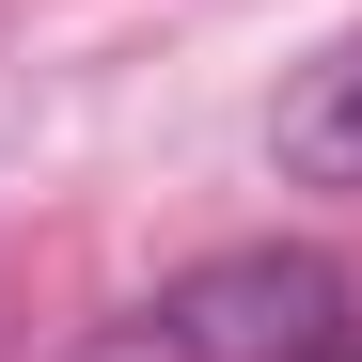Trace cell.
<instances>
[{
    "mask_svg": "<svg viewBox=\"0 0 362 362\" xmlns=\"http://www.w3.org/2000/svg\"><path fill=\"white\" fill-rule=\"evenodd\" d=\"M284 173L299 189H362V47H331V64L284 95Z\"/></svg>",
    "mask_w": 362,
    "mask_h": 362,
    "instance_id": "obj_2",
    "label": "cell"
},
{
    "mask_svg": "<svg viewBox=\"0 0 362 362\" xmlns=\"http://www.w3.org/2000/svg\"><path fill=\"white\" fill-rule=\"evenodd\" d=\"M346 362H362V346H346Z\"/></svg>",
    "mask_w": 362,
    "mask_h": 362,
    "instance_id": "obj_3",
    "label": "cell"
},
{
    "mask_svg": "<svg viewBox=\"0 0 362 362\" xmlns=\"http://www.w3.org/2000/svg\"><path fill=\"white\" fill-rule=\"evenodd\" d=\"M158 346L173 362H346L362 315H346V268L331 252H205V268H173L158 299Z\"/></svg>",
    "mask_w": 362,
    "mask_h": 362,
    "instance_id": "obj_1",
    "label": "cell"
}]
</instances>
